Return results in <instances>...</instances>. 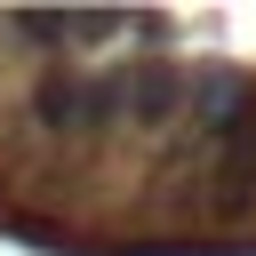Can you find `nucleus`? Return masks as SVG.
<instances>
[{"mask_svg": "<svg viewBox=\"0 0 256 256\" xmlns=\"http://www.w3.org/2000/svg\"><path fill=\"white\" fill-rule=\"evenodd\" d=\"M32 120L56 136V144H80V136H104L120 120V64L112 72H48L32 88Z\"/></svg>", "mask_w": 256, "mask_h": 256, "instance_id": "obj_1", "label": "nucleus"}, {"mask_svg": "<svg viewBox=\"0 0 256 256\" xmlns=\"http://www.w3.org/2000/svg\"><path fill=\"white\" fill-rule=\"evenodd\" d=\"M256 112V80L240 72V64H200L192 72V88H184V120H176V144L184 152H208L224 128H240Z\"/></svg>", "mask_w": 256, "mask_h": 256, "instance_id": "obj_2", "label": "nucleus"}, {"mask_svg": "<svg viewBox=\"0 0 256 256\" xmlns=\"http://www.w3.org/2000/svg\"><path fill=\"white\" fill-rule=\"evenodd\" d=\"M184 88H192V72L184 64H120V120L128 128H168V120H184Z\"/></svg>", "mask_w": 256, "mask_h": 256, "instance_id": "obj_3", "label": "nucleus"}]
</instances>
